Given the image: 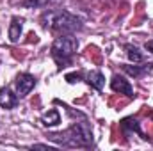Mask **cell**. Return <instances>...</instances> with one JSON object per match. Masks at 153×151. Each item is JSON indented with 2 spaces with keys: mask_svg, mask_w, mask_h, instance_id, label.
I'll return each instance as SVG.
<instances>
[{
  "mask_svg": "<svg viewBox=\"0 0 153 151\" xmlns=\"http://www.w3.org/2000/svg\"><path fill=\"white\" fill-rule=\"evenodd\" d=\"M41 23L45 29L55 30L59 34H73L76 30H82L80 18L73 16L71 13L64 9H48L41 14Z\"/></svg>",
  "mask_w": 153,
  "mask_h": 151,
  "instance_id": "1",
  "label": "cell"
},
{
  "mask_svg": "<svg viewBox=\"0 0 153 151\" xmlns=\"http://www.w3.org/2000/svg\"><path fill=\"white\" fill-rule=\"evenodd\" d=\"M48 139L61 144V146H68V148H89V146H93V132L85 121L73 123L68 130H64L61 133H50Z\"/></svg>",
  "mask_w": 153,
  "mask_h": 151,
  "instance_id": "2",
  "label": "cell"
},
{
  "mask_svg": "<svg viewBox=\"0 0 153 151\" xmlns=\"http://www.w3.org/2000/svg\"><path fill=\"white\" fill-rule=\"evenodd\" d=\"M76 48H78V41L71 34H61L59 38H55L52 44V59L57 62L59 68H64L71 62Z\"/></svg>",
  "mask_w": 153,
  "mask_h": 151,
  "instance_id": "3",
  "label": "cell"
},
{
  "mask_svg": "<svg viewBox=\"0 0 153 151\" xmlns=\"http://www.w3.org/2000/svg\"><path fill=\"white\" fill-rule=\"evenodd\" d=\"M36 87V76L30 73H20L16 78V93L20 98L27 96L32 89Z\"/></svg>",
  "mask_w": 153,
  "mask_h": 151,
  "instance_id": "4",
  "label": "cell"
},
{
  "mask_svg": "<svg viewBox=\"0 0 153 151\" xmlns=\"http://www.w3.org/2000/svg\"><path fill=\"white\" fill-rule=\"evenodd\" d=\"M111 87H112L114 93L125 94V96H128V98H134V96H135V94H134V87L130 85V82L125 80L123 76H119V75L112 76V80H111Z\"/></svg>",
  "mask_w": 153,
  "mask_h": 151,
  "instance_id": "5",
  "label": "cell"
},
{
  "mask_svg": "<svg viewBox=\"0 0 153 151\" xmlns=\"http://www.w3.org/2000/svg\"><path fill=\"white\" fill-rule=\"evenodd\" d=\"M18 103V94H13V91L9 87H2L0 89V107L2 109H14Z\"/></svg>",
  "mask_w": 153,
  "mask_h": 151,
  "instance_id": "6",
  "label": "cell"
},
{
  "mask_svg": "<svg viewBox=\"0 0 153 151\" xmlns=\"http://www.w3.org/2000/svg\"><path fill=\"white\" fill-rule=\"evenodd\" d=\"M22 32H23V18L20 16H14L9 23V41L11 43H18L22 38Z\"/></svg>",
  "mask_w": 153,
  "mask_h": 151,
  "instance_id": "7",
  "label": "cell"
},
{
  "mask_svg": "<svg viewBox=\"0 0 153 151\" xmlns=\"http://www.w3.org/2000/svg\"><path fill=\"white\" fill-rule=\"evenodd\" d=\"M121 130H123V133L125 135H134V133H137V135H141L143 137V132H141V126H139V121L137 119H134V117H125L123 121H121Z\"/></svg>",
  "mask_w": 153,
  "mask_h": 151,
  "instance_id": "8",
  "label": "cell"
},
{
  "mask_svg": "<svg viewBox=\"0 0 153 151\" xmlns=\"http://www.w3.org/2000/svg\"><path fill=\"white\" fill-rule=\"evenodd\" d=\"M123 71L128 73L130 76H143L146 73L153 71V62H148V64H143V66H123Z\"/></svg>",
  "mask_w": 153,
  "mask_h": 151,
  "instance_id": "9",
  "label": "cell"
},
{
  "mask_svg": "<svg viewBox=\"0 0 153 151\" xmlns=\"http://www.w3.org/2000/svg\"><path fill=\"white\" fill-rule=\"evenodd\" d=\"M85 82H87L93 89L102 91V89H103V85H105V76L102 75L100 71H89L87 76H85Z\"/></svg>",
  "mask_w": 153,
  "mask_h": 151,
  "instance_id": "10",
  "label": "cell"
},
{
  "mask_svg": "<svg viewBox=\"0 0 153 151\" xmlns=\"http://www.w3.org/2000/svg\"><path fill=\"white\" fill-rule=\"evenodd\" d=\"M41 121H43L45 126H55V124L61 123V114H59V110H55V109H50L48 112L43 114Z\"/></svg>",
  "mask_w": 153,
  "mask_h": 151,
  "instance_id": "11",
  "label": "cell"
},
{
  "mask_svg": "<svg viewBox=\"0 0 153 151\" xmlns=\"http://www.w3.org/2000/svg\"><path fill=\"white\" fill-rule=\"evenodd\" d=\"M125 52H126V57L134 62V64H139V62H143V59H144V55L139 52V48L137 46H134V44H125Z\"/></svg>",
  "mask_w": 153,
  "mask_h": 151,
  "instance_id": "12",
  "label": "cell"
},
{
  "mask_svg": "<svg viewBox=\"0 0 153 151\" xmlns=\"http://www.w3.org/2000/svg\"><path fill=\"white\" fill-rule=\"evenodd\" d=\"M50 0H23V5L25 7H43L46 5Z\"/></svg>",
  "mask_w": 153,
  "mask_h": 151,
  "instance_id": "13",
  "label": "cell"
},
{
  "mask_svg": "<svg viewBox=\"0 0 153 151\" xmlns=\"http://www.w3.org/2000/svg\"><path fill=\"white\" fill-rule=\"evenodd\" d=\"M82 76H80V73H70V75H66V80L70 82V84H75V82H78Z\"/></svg>",
  "mask_w": 153,
  "mask_h": 151,
  "instance_id": "14",
  "label": "cell"
},
{
  "mask_svg": "<svg viewBox=\"0 0 153 151\" xmlns=\"http://www.w3.org/2000/svg\"><path fill=\"white\" fill-rule=\"evenodd\" d=\"M144 48H146L148 52H152V53H153V39H152V41H146V44H144Z\"/></svg>",
  "mask_w": 153,
  "mask_h": 151,
  "instance_id": "15",
  "label": "cell"
}]
</instances>
